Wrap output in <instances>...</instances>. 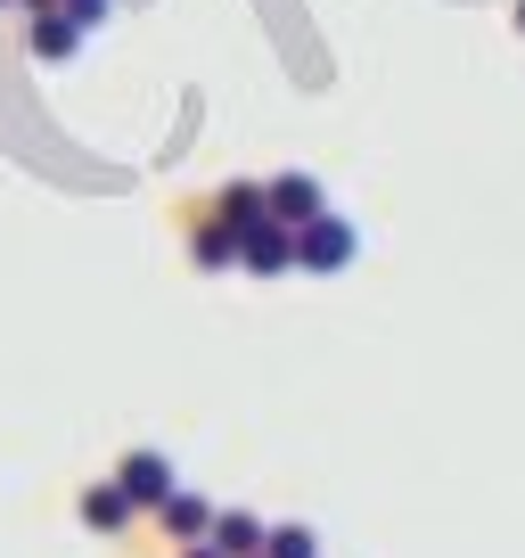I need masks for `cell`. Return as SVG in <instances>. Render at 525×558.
<instances>
[{"label": "cell", "instance_id": "obj_1", "mask_svg": "<svg viewBox=\"0 0 525 558\" xmlns=\"http://www.w3.org/2000/svg\"><path fill=\"white\" fill-rule=\"evenodd\" d=\"M353 255H362V230L345 214H320V222L296 230V271H345Z\"/></svg>", "mask_w": 525, "mask_h": 558}, {"label": "cell", "instance_id": "obj_2", "mask_svg": "<svg viewBox=\"0 0 525 558\" xmlns=\"http://www.w3.org/2000/svg\"><path fill=\"white\" fill-rule=\"evenodd\" d=\"M239 271H255V279H280V271H296V230L262 214V222L246 230V246H239Z\"/></svg>", "mask_w": 525, "mask_h": 558}, {"label": "cell", "instance_id": "obj_3", "mask_svg": "<svg viewBox=\"0 0 525 558\" xmlns=\"http://www.w3.org/2000/svg\"><path fill=\"white\" fill-rule=\"evenodd\" d=\"M262 190H271V222H288V230H304V222L329 214V190H320L313 173H271Z\"/></svg>", "mask_w": 525, "mask_h": 558}, {"label": "cell", "instance_id": "obj_4", "mask_svg": "<svg viewBox=\"0 0 525 558\" xmlns=\"http://www.w3.org/2000/svg\"><path fill=\"white\" fill-rule=\"evenodd\" d=\"M115 485L132 493V501H141V509H164V501H173V493H181V476H173V460H164V452H123Z\"/></svg>", "mask_w": 525, "mask_h": 558}, {"label": "cell", "instance_id": "obj_5", "mask_svg": "<svg viewBox=\"0 0 525 558\" xmlns=\"http://www.w3.org/2000/svg\"><path fill=\"white\" fill-rule=\"evenodd\" d=\"M239 246H246V230H239V222H222L213 206L190 222V255L206 263V271H230V263H239Z\"/></svg>", "mask_w": 525, "mask_h": 558}, {"label": "cell", "instance_id": "obj_6", "mask_svg": "<svg viewBox=\"0 0 525 558\" xmlns=\"http://www.w3.org/2000/svg\"><path fill=\"white\" fill-rule=\"evenodd\" d=\"M132 518H141V501H132L115 476L83 493V525H90V534H132Z\"/></svg>", "mask_w": 525, "mask_h": 558}, {"label": "cell", "instance_id": "obj_7", "mask_svg": "<svg viewBox=\"0 0 525 558\" xmlns=\"http://www.w3.org/2000/svg\"><path fill=\"white\" fill-rule=\"evenodd\" d=\"M213 518H222V509H213L206 493H190V485H181L173 501L157 509V525H164V534H173V542H206V534H213Z\"/></svg>", "mask_w": 525, "mask_h": 558}, {"label": "cell", "instance_id": "obj_8", "mask_svg": "<svg viewBox=\"0 0 525 558\" xmlns=\"http://www.w3.org/2000/svg\"><path fill=\"white\" fill-rule=\"evenodd\" d=\"M25 50H34L41 66H66V58L83 50V25H74L66 9H58V17H34V25H25Z\"/></svg>", "mask_w": 525, "mask_h": 558}, {"label": "cell", "instance_id": "obj_9", "mask_svg": "<svg viewBox=\"0 0 525 558\" xmlns=\"http://www.w3.org/2000/svg\"><path fill=\"white\" fill-rule=\"evenodd\" d=\"M206 542H213V550H222V558H262V542H271V525H262V518H246V509H222Z\"/></svg>", "mask_w": 525, "mask_h": 558}, {"label": "cell", "instance_id": "obj_10", "mask_svg": "<svg viewBox=\"0 0 525 558\" xmlns=\"http://www.w3.org/2000/svg\"><path fill=\"white\" fill-rule=\"evenodd\" d=\"M262 558H320V534H313V525H271Z\"/></svg>", "mask_w": 525, "mask_h": 558}, {"label": "cell", "instance_id": "obj_11", "mask_svg": "<svg viewBox=\"0 0 525 558\" xmlns=\"http://www.w3.org/2000/svg\"><path fill=\"white\" fill-rule=\"evenodd\" d=\"M66 17L90 34V25H107V17H115V0H66Z\"/></svg>", "mask_w": 525, "mask_h": 558}, {"label": "cell", "instance_id": "obj_12", "mask_svg": "<svg viewBox=\"0 0 525 558\" xmlns=\"http://www.w3.org/2000/svg\"><path fill=\"white\" fill-rule=\"evenodd\" d=\"M25 17H58V9H66V0H17Z\"/></svg>", "mask_w": 525, "mask_h": 558}, {"label": "cell", "instance_id": "obj_13", "mask_svg": "<svg viewBox=\"0 0 525 558\" xmlns=\"http://www.w3.org/2000/svg\"><path fill=\"white\" fill-rule=\"evenodd\" d=\"M181 558H222V550H213V542H181Z\"/></svg>", "mask_w": 525, "mask_h": 558}, {"label": "cell", "instance_id": "obj_14", "mask_svg": "<svg viewBox=\"0 0 525 558\" xmlns=\"http://www.w3.org/2000/svg\"><path fill=\"white\" fill-rule=\"evenodd\" d=\"M517 34H525V0H517Z\"/></svg>", "mask_w": 525, "mask_h": 558}, {"label": "cell", "instance_id": "obj_15", "mask_svg": "<svg viewBox=\"0 0 525 558\" xmlns=\"http://www.w3.org/2000/svg\"><path fill=\"white\" fill-rule=\"evenodd\" d=\"M0 9H17V0H0Z\"/></svg>", "mask_w": 525, "mask_h": 558}]
</instances>
